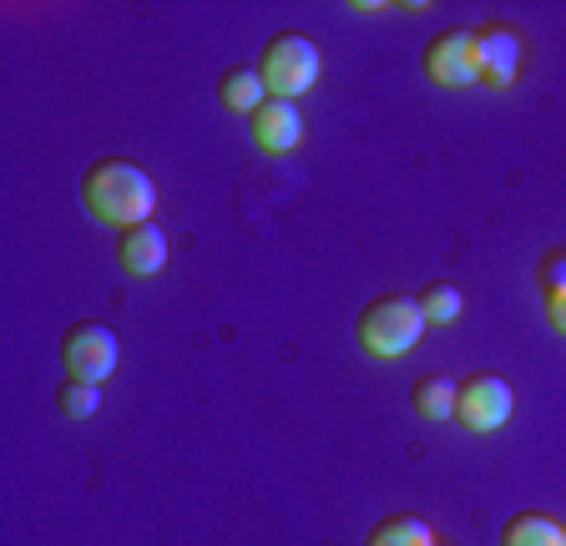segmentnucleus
I'll return each instance as SVG.
<instances>
[{"label":"nucleus","instance_id":"obj_1","mask_svg":"<svg viewBox=\"0 0 566 546\" xmlns=\"http://www.w3.org/2000/svg\"><path fill=\"white\" fill-rule=\"evenodd\" d=\"M82 202L96 223L127 233V228L153 218L157 188L137 162H127V157H102V162H92L82 172Z\"/></svg>","mask_w":566,"mask_h":546},{"label":"nucleus","instance_id":"obj_2","mask_svg":"<svg viewBox=\"0 0 566 546\" xmlns=\"http://www.w3.org/2000/svg\"><path fill=\"white\" fill-rule=\"evenodd\" d=\"M430 329L420 309V294H379L369 298L359 319H354V339L369 359H400L420 345V334Z\"/></svg>","mask_w":566,"mask_h":546},{"label":"nucleus","instance_id":"obj_3","mask_svg":"<svg viewBox=\"0 0 566 546\" xmlns=\"http://www.w3.org/2000/svg\"><path fill=\"white\" fill-rule=\"evenodd\" d=\"M259 76L273 102H298L318 82V46L308 36H298V31H283V36H273L263 46Z\"/></svg>","mask_w":566,"mask_h":546},{"label":"nucleus","instance_id":"obj_4","mask_svg":"<svg viewBox=\"0 0 566 546\" xmlns=\"http://www.w3.org/2000/svg\"><path fill=\"white\" fill-rule=\"evenodd\" d=\"M61 359H66L71 380H92V385H102L106 375L117 369L122 345H117V334L106 329V324L82 319V324H71L66 339H61Z\"/></svg>","mask_w":566,"mask_h":546},{"label":"nucleus","instance_id":"obj_5","mask_svg":"<svg viewBox=\"0 0 566 546\" xmlns=\"http://www.w3.org/2000/svg\"><path fill=\"white\" fill-rule=\"evenodd\" d=\"M511 410H516V395H511V385L501 380V375H471V380H460V400H455V420L465 430H475V435H485V430H501L511 420Z\"/></svg>","mask_w":566,"mask_h":546},{"label":"nucleus","instance_id":"obj_6","mask_svg":"<svg viewBox=\"0 0 566 546\" xmlns=\"http://www.w3.org/2000/svg\"><path fill=\"white\" fill-rule=\"evenodd\" d=\"M424 76L436 86H475L481 82V61H475V25H455L440 31L420 56Z\"/></svg>","mask_w":566,"mask_h":546},{"label":"nucleus","instance_id":"obj_7","mask_svg":"<svg viewBox=\"0 0 566 546\" xmlns=\"http://www.w3.org/2000/svg\"><path fill=\"white\" fill-rule=\"evenodd\" d=\"M475 61L485 86H511L521 76V36L511 25H475Z\"/></svg>","mask_w":566,"mask_h":546},{"label":"nucleus","instance_id":"obj_8","mask_svg":"<svg viewBox=\"0 0 566 546\" xmlns=\"http://www.w3.org/2000/svg\"><path fill=\"white\" fill-rule=\"evenodd\" d=\"M248 132H253V143L263 147V153L283 157V153H294L298 143H304V117H298L294 102H263L253 117H248Z\"/></svg>","mask_w":566,"mask_h":546},{"label":"nucleus","instance_id":"obj_9","mask_svg":"<svg viewBox=\"0 0 566 546\" xmlns=\"http://www.w3.org/2000/svg\"><path fill=\"white\" fill-rule=\"evenodd\" d=\"M117 263L132 279H153L167 263V233L157 223H137L127 233H117Z\"/></svg>","mask_w":566,"mask_h":546},{"label":"nucleus","instance_id":"obj_10","mask_svg":"<svg viewBox=\"0 0 566 546\" xmlns=\"http://www.w3.org/2000/svg\"><path fill=\"white\" fill-rule=\"evenodd\" d=\"M501 546H566V526L546 511H516L501 532Z\"/></svg>","mask_w":566,"mask_h":546},{"label":"nucleus","instance_id":"obj_11","mask_svg":"<svg viewBox=\"0 0 566 546\" xmlns=\"http://www.w3.org/2000/svg\"><path fill=\"white\" fill-rule=\"evenodd\" d=\"M218 96H223L228 112H243V117H253V112L269 102L259 66H233V72H223V82H218Z\"/></svg>","mask_w":566,"mask_h":546},{"label":"nucleus","instance_id":"obj_12","mask_svg":"<svg viewBox=\"0 0 566 546\" xmlns=\"http://www.w3.org/2000/svg\"><path fill=\"white\" fill-rule=\"evenodd\" d=\"M365 546H436V532H430L424 516H385L365 536Z\"/></svg>","mask_w":566,"mask_h":546},{"label":"nucleus","instance_id":"obj_13","mask_svg":"<svg viewBox=\"0 0 566 546\" xmlns=\"http://www.w3.org/2000/svg\"><path fill=\"white\" fill-rule=\"evenodd\" d=\"M455 400H460V380H450V375H424L415 385V410L424 420H450L455 416Z\"/></svg>","mask_w":566,"mask_h":546},{"label":"nucleus","instance_id":"obj_14","mask_svg":"<svg viewBox=\"0 0 566 546\" xmlns=\"http://www.w3.org/2000/svg\"><path fill=\"white\" fill-rule=\"evenodd\" d=\"M420 309H424V319H430V324H455L460 309H465V294H460L455 284H446V279H440V284H430L420 294Z\"/></svg>","mask_w":566,"mask_h":546},{"label":"nucleus","instance_id":"obj_15","mask_svg":"<svg viewBox=\"0 0 566 546\" xmlns=\"http://www.w3.org/2000/svg\"><path fill=\"white\" fill-rule=\"evenodd\" d=\"M96 410H102V385H92V380H66L61 385V416L92 420Z\"/></svg>","mask_w":566,"mask_h":546},{"label":"nucleus","instance_id":"obj_16","mask_svg":"<svg viewBox=\"0 0 566 546\" xmlns=\"http://www.w3.org/2000/svg\"><path fill=\"white\" fill-rule=\"evenodd\" d=\"M566 288V253H552L542 263V294H562Z\"/></svg>","mask_w":566,"mask_h":546},{"label":"nucleus","instance_id":"obj_17","mask_svg":"<svg viewBox=\"0 0 566 546\" xmlns=\"http://www.w3.org/2000/svg\"><path fill=\"white\" fill-rule=\"evenodd\" d=\"M546 319H552L556 334H566V288L562 294H546Z\"/></svg>","mask_w":566,"mask_h":546},{"label":"nucleus","instance_id":"obj_18","mask_svg":"<svg viewBox=\"0 0 566 546\" xmlns=\"http://www.w3.org/2000/svg\"><path fill=\"white\" fill-rule=\"evenodd\" d=\"M436 546H440V542H436Z\"/></svg>","mask_w":566,"mask_h":546}]
</instances>
